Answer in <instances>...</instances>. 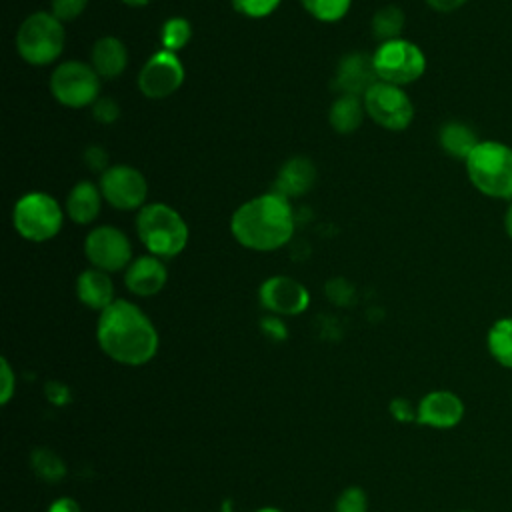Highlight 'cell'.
Instances as JSON below:
<instances>
[{"instance_id":"6","label":"cell","mask_w":512,"mask_h":512,"mask_svg":"<svg viewBox=\"0 0 512 512\" xmlns=\"http://www.w3.org/2000/svg\"><path fill=\"white\" fill-rule=\"evenodd\" d=\"M12 222L22 238L30 242H44L60 232L64 214L50 194L28 192L16 202Z\"/></svg>"},{"instance_id":"35","label":"cell","mask_w":512,"mask_h":512,"mask_svg":"<svg viewBox=\"0 0 512 512\" xmlns=\"http://www.w3.org/2000/svg\"><path fill=\"white\" fill-rule=\"evenodd\" d=\"M260 328H262V332H264L270 340H276V342H280V340H284V338L288 336L286 324H284L282 318L276 316V314L264 316V318L260 320Z\"/></svg>"},{"instance_id":"28","label":"cell","mask_w":512,"mask_h":512,"mask_svg":"<svg viewBox=\"0 0 512 512\" xmlns=\"http://www.w3.org/2000/svg\"><path fill=\"white\" fill-rule=\"evenodd\" d=\"M334 512H368V496L364 488L360 486L344 488L334 502Z\"/></svg>"},{"instance_id":"23","label":"cell","mask_w":512,"mask_h":512,"mask_svg":"<svg viewBox=\"0 0 512 512\" xmlns=\"http://www.w3.org/2000/svg\"><path fill=\"white\" fill-rule=\"evenodd\" d=\"M490 356L504 368H512V318L496 320L486 336Z\"/></svg>"},{"instance_id":"26","label":"cell","mask_w":512,"mask_h":512,"mask_svg":"<svg viewBox=\"0 0 512 512\" xmlns=\"http://www.w3.org/2000/svg\"><path fill=\"white\" fill-rule=\"evenodd\" d=\"M192 36V26L186 18L182 16H172L164 22L162 30H160V40H162V46L164 50L168 52H178L180 48H184L188 44Z\"/></svg>"},{"instance_id":"9","label":"cell","mask_w":512,"mask_h":512,"mask_svg":"<svg viewBox=\"0 0 512 512\" xmlns=\"http://www.w3.org/2000/svg\"><path fill=\"white\" fill-rule=\"evenodd\" d=\"M366 114L386 130H404L414 118V106L402 86L374 82L362 96Z\"/></svg>"},{"instance_id":"16","label":"cell","mask_w":512,"mask_h":512,"mask_svg":"<svg viewBox=\"0 0 512 512\" xmlns=\"http://www.w3.org/2000/svg\"><path fill=\"white\" fill-rule=\"evenodd\" d=\"M374 82H378V76L374 72L372 56L354 52V54H346L340 60L336 68V86L342 94L364 96Z\"/></svg>"},{"instance_id":"27","label":"cell","mask_w":512,"mask_h":512,"mask_svg":"<svg viewBox=\"0 0 512 512\" xmlns=\"http://www.w3.org/2000/svg\"><path fill=\"white\" fill-rule=\"evenodd\" d=\"M310 16L320 22H336L346 16L352 0H300Z\"/></svg>"},{"instance_id":"10","label":"cell","mask_w":512,"mask_h":512,"mask_svg":"<svg viewBox=\"0 0 512 512\" xmlns=\"http://www.w3.org/2000/svg\"><path fill=\"white\" fill-rule=\"evenodd\" d=\"M102 198L118 210H134L144 206L148 184L142 172L128 164L108 166L100 176Z\"/></svg>"},{"instance_id":"19","label":"cell","mask_w":512,"mask_h":512,"mask_svg":"<svg viewBox=\"0 0 512 512\" xmlns=\"http://www.w3.org/2000/svg\"><path fill=\"white\" fill-rule=\"evenodd\" d=\"M92 68L102 78H116L128 64V50L116 36H102L92 46Z\"/></svg>"},{"instance_id":"4","label":"cell","mask_w":512,"mask_h":512,"mask_svg":"<svg viewBox=\"0 0 512 512\" xmlns=\"http://www.w3.org/2000/svg\"><path fill=\"white\" fill-rule=\"evenodd\" d=\"M136 232L140 242L152 256L162 260L174 258L186 248L188 226L182 216L168 204H144L136 216Z\"/></svg>"},{"instance_id":"36","label":"cell","mask_w":512,"mask_h":512,"mask_svg":"<svg viewBox=\"0 0 512 512\" xmlns=\"http://www.w3.org/2000/svg\"><path fill=\"white\" fill-rule=\"evenodd\" d=\"M84 162L90 166V170H106L108 164V154L102 146H90L84 152Z\"/></svg>"},{"instance_id":"3","label":"cell","mask_w":512,"mask_h":512,"mask_svg":"<svg viewBox=\"0 0 512 512\" xmlns=\"http://www.w3.org/2000/svg\"><path fill=\"white\" fill-rule=\"evenodd\" d=\"M472 186L484 196L512 200V148L496 140H480L464 160Z\"/></svg>"},{"instance_id":"33","label":"cell","mask_w":512,"mask_h":512,"mask_svg":"<svg viewBox=\"0 0 512 512\" xmlns=\"http://www.w3.org/2000/svg\"><path fill=\"white\" fill-rule=\"evenodd\" d=\"M388 410L396 422H416V406L408 398H392Z\"/></svg>"},{"instance_id":"30","label":"cell","mask_w":512,"mask_h":512,"mask_svg":"<svg viewBox=\"0 0 512 512\" xmlns=\"http://www.w3.org/2000/svg\"><path fill=\"white\" fill-rule=\"evenodd\" d=\"M86 4L88 0H52V14L60 22H68L78 18L84 12Z\"/></svg>"},{"instance_id":"24","label":"cell","mask_w":512,"mask_h":512,"mask_svg":"<svg viewBox=\"0 0 512 512\" xmlns=\"http://www.w3.org/2000/svg\"><path fill=\"white\" fill-rule=\"evenodd\" d=\"M30 468L44 482H58L66 474L64 460L50 448H34L30 454Z\"/></svg>"},{"instance_id":"14","label":"cell","mask_w":512,"mask_h":512,"mask_svg":"<svg viewBox=\"0 0 512 512\" xmlns=\"http://www.w3.org/2000/svg\"><path fill=\"white\" fill-rule=\"evenodd\" d=\"M464 402L450 390H432L416 404V422L422 426L448 430L462 422Z\"/></svg>"},{"instance_id":"22","label":"cell","mask_w":512,"mask_h":512,"mask_svg":"<svg viewBox=\"0 0 512 512\" xmlns=\"http://www.w3.org/2000/svg\"><path fill=\"white\" fill-rule=\"evenodd\" d=\"M364 102L360 100V96H352V94H342L340 98H336L330 106L328 112V120L330 126L338 132V134H350L354 132L364 118Z\"/></svg>"},{"instance_id":"34","label":"cell","mask_w":512,"mask_h":512,"mask_svg":"<svg viewBox=\"0 0 512 512\" xmlns=\"http://www.w3.org/2000/svg\"><path fill=\"white\" fill-rule=\"evenodd\" d=\"M44 394H46V400H48L50 404H54V406H66V404L72 400L70 388H68L64 382H56V380L46 382Z\"/></svg>"},{"instance_id":"32","label":"cell","mask_w":512,"mask_h":512,"mask_svg":"<svg viewBox=\"0 0 512 512\" xmlns=\"http://www.w3.org/2000/svg\"><path fill=\"white\" fill-rule=\"evenodd\" d=\"M92 114L100 124H112L120 116V108L112 98H98L92 104Z\"/></svg>"},{"instance_id":"38","label":"cell","mask_w":512,"mask_h":512,"mask_svg":"<svg viewBox=\"0 0 512 512\" xmlns=\"http://www.w3.org/2000/svg\"><path fill=\"white\" fill-rule=\"evenodd\" d=\"M468 0H426V4L436 12H454L464 6Z\"/></svg>"},{"instance_id":"1","label":"cell","mask_w":512,"mask_h":512,"mask_svg":"<svg viewBox=\"0 0 512 512\" xmlns=\"http://www.w3.org/2000/svg\"><path fill=\"white\" fill-rule=\"evenodd\" d=\"M96 340L108 358L124 366L148 364L160 344L152 320L134 302L122 298L100 312Z\"/></svg>"},{"instance_id":"37","label":"cell","mask_w":512,"mask_h":512,"mask_svg":"<svg viewBox=\"0 0 512 512\" xmlns=\"http://www.w3.org/2000/svg\"><path fill=\"white\" fill-rule=\"evenodd\" d=\"M46 512H82V508H80V504H78L74 498L62 496V498L54 500V502L48 506Z\"/></svg>"},{"instance_id":"25","label":"cell","mask_w":512,"mask_h":512,"mask_svg":"<svg viewBox=\"0 0 512 512\" xmlns=\"http://www.w3.org/2000/svg\"><path fill=\"white\" fill-rule=\"evenodd\" d=\"M402 28H404V12L394 4L380 8L372 18V32L380 42L400 38Z\"/></svg>"},{"instance_id":"40","label":"cell","mask_w":512,"mask_h":512,"mask_svg":"<svg viewBox=\"0 0 512 512\" xmlns=\"http://www.w3.org/2000/svg\"><path fill=\"white\" fill-rule=\"evenodd\" d=\"M128 6H146L150 0H122Z\"/></svg>"},{"instance_id":"8","label":"cell","mask_w":512,"mask_h":512,"mask_svg":"<svg viewBox=\"0 0 512 512\" xmlns=\"http://www.w3.org/2000/svg\"><path fill=\"white\" fill-rule=\"evenodd\" d=\"M100 76L92 64L68 60L62 62L50 76L52 96L68 108L92 106L98 100Z\"/></svg>"},{"instance_id":"17","label":"cell","mask_w":512,"mask_h":512,"mask_svg":"<svg viewBox=\"0 0 512 512\" xmlns=\"http://www.w3.org/2000/svg\"><path fill=\"white\" fill-rule=\"evenodd\" d=\"M76 296L90 310H106L114 298V284L108 272L98 268H88L76 278Z\"/></svg>"},{"instance_id":"41","label":"cell","mask_w":512,"mask_h":512,"mask_svg":"<svg viewBox=\"0 0 512 512\" xmlns=\"http://www.w3.org/2000/svg\"><path fill=\"white\" fill-rule=\"evenodd\" d=\"M254 512H282V510H280V508H276V506H262V508L254 510Z\"/></svg>"},{"instance_id":"7","label":"cell","mask_w":512,"mask_h":512,"mask_svg":"<svg viewBox=\"0 0 512 512\" xmlns=\"http://www.w3.org/2000/svg\"><path fill=\"white\" fill-rule=\"evenodd\" d=\"M372 64L378 80L404 86L424 74L426 56L416 44L396 38L380 42V46L372 54Z\"/></svg>"},{"instance_id":"15","label":"cell","mask_w":512,"mask_h":512,"mask_svg":"<svg viewBox=\"0 0 512 512\" xmlns=\"http://www.w3.org/2000/svg\"><path fill=\"white\" fill-rule=\"evenodd\" d=\"M168 280V270L158 256H140L128 264L124 274L126 288L136 296L158 294Z\"/></svg>"},{"instance_id":"12","label":"cell","mask_w":512,"mask_h":512,"mask_svg":"<svg viewBox=\"0 0 512 512\" xmlns=\"http://www.w3.org/2000/svg\"><path fill=\"white\" fill-rule=\"evenodd\" d=\"M184 82V66L174 52L152 54L138 74V88L148 98H166Z\"/></svg>"},{"instance_id":"31","label":"cell","mask_w":512,"mask_h":512,"mask_svg":"<svg viewBox=\"0 0 512 512\" xmlns=\"http://www.w3.org/2000/svg\"><path fill=\"white\" fill-rule=\"evenodd\" d=\"M16 394V374L6 358L0 360V402L8 404Z\"/></svg>"},{"instance_id":"39","label":"cell","mask_w":512,"mask_h":512,"mask_svg":"<svg viewBox=\"0 0 512 512\" xmlns=\"http://www.w3.org/2000/svg\"><path fill=\"white\" fill-rule=\"evenodd\" d=\"M504 230H506L508 238L512 240V202L508 204V208H506V214H504Z\"/></svg>"},{"instance_id":"18","label":"cell","mask_w":512,"mask_h":512,"mask_svg":"<svg viewBox=\"0 0 512 512\" xmlns=\"http://www.w3.org/2000/svg\"><path fill=\"white\" fill-rule=\"evenodd\" d=\"M314 180H316V168L312 160L304 156H294L282 164L272 190L282 194L284 198H292L308 192Z\"/></svg>"},{"instance_id":"20","label":"cell","mask_w":512,"mask_h":512,"mask_svg":"<svg viewBox=\"0 0 512 512\" xmlns=\"http://www.w3.org/2000/svg\"><path fill=\"white\" fill-rule=\"evenodd\" d=\"M100 204H102L100 186L88 180H82L70 190L66 198V214L76 224H90L92 220H96L100 212Z\"/></svg>"},{"instance_id":"13","label":"cell","mask_w":512,"mask_h":512,"mask_svg":"<svg viewBox=\"0 0 512 512\" xmlns=\"http://www.w3.org/2000/svg\"><path fill=\"white\" fill-rule=\"evenodd\" d=\"M260 304L276 316H298L310 304V292L290 276H270L258 290Z\"/></svg>"},{"instance_id":"2","label":"cell","mask_w":512,"mask_h":512,"mask_svg":"<svg viewBox=\"0 0 512 512\" xmlns=\"http://www.w3.org/2000/svg\"><path fill=\"white\" fill-rule=\"evenodd\" d=\"M238 244L258 252L284 246L294 232V214L288 198L270 190L244 202L230 220Z\"/></svg>"},{"instance_id":"29","label":"cell","mask_w":512,"mask_h":512,"mask_svg":"<svg viewBox=\"0 0 512 512\" xmlns=\"http://www.w3.org/2000/svg\"><path fill=\"white\" fill-rule=\"evenodd\" d=\"M280 0H232L236 12L248 18H264L278 8Z\"/></svg>"},{"instance_id":"11","label":"cell","mask_w":512,"mask_h":512,"mask_svg":"<svg viewBox=\"0 0 512 512\" xmlns=\"http://www.w3.org/2000/svg\"><path fill=\"white\" fill-rule=\"evenodd\" d=\"M84 254L90 264L104 272H118L130 264L132 248L128 236L114 226H98L84 240Z\"/></svg>"},{"instance_id":"21","label":"cell","mask_w":512,"mask_h":512,"mask_svg":"<svg viewBox=\"0 0 512 512\" xmlns=\"http://www.w3.org/2000/svg\"><path fill=\"white\" fill-rule=\"evenodd\" d=\"M438 142L448 156L466 160L470 156V152L478 146L480 140L476 138V132L470 126H466L462 122H446L440 128Z\"/></svg>"},{"instance_id":"5","label":"cell","mask_w":512,"mask_h":512,"mask_svg":"<svg viewBox=\"0 0 512 512\" xmlns=\"http://www.w3.org/2000/svg\"><path fill=\"white\" fill-rule=\"evenodd\" d=\"M64 38V26L52 12H34L18 28L16 50L24 62L46 66L62 54Z\"/></svg>"},{"instance_id":"42","label":"cell","mask_w":512,"mask_h":512,"mask_svg":"<svg viewBox=\"0 0 512 512\" xmlns=\"http://www.w3.org/2000/svg\"><path fill=\"white\" fill-rule=\"evenodd\" d=\"M460 512H470V510H460Z\"/></svg>"}]
</instances>
